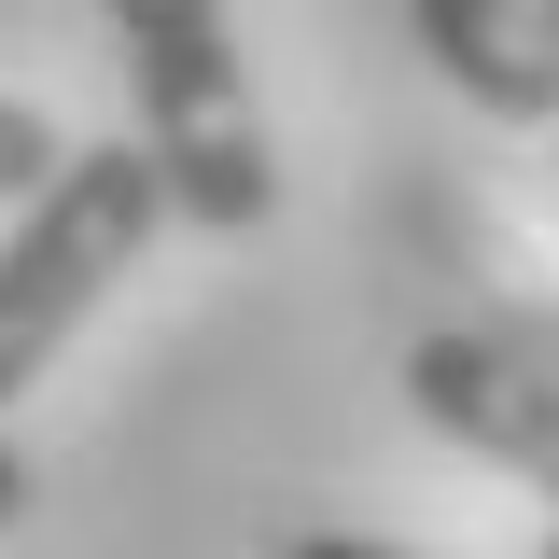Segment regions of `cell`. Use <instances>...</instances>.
I'll use <instances>...</instances> for the list:
<instances>
[{
  "label": "cell",
  "instance_id": "ba28073f",
  "mask_svg": "<svg viewBox=\"0 0 559 559\" xmlns=\"http://www.w3.org/2000/svg\"><path fill=\"white\" fill-rule=\"evenodd\" d=\"M28 489H43V476H28V448H14V433H0V532H14V518H28Z\"/></svg>",
  "mask_w": 559,
  "mask_h": 559
},
{
  "label": "cell",
  "instance_id": "277c9868",
  "mask_svg": "<svg viewBox=\"0 0 559 559\" xmlns=\"http://www.w3.org/2000/svg\"><path fill=\"white\" fill-rule=\"evenodd\" d=\"M406 28L489 127H559V28H546V0H406Z\"/></svg>",
  "mask_w": 559,
  "mask_h": 559
},
{
  "label": "cell",
  "instance_id": "6da1fadb",
  "mask_svg": "<svg viewBox=\"0 0 559 559\" xmlns=\"http://www.w3.org/2000/svg\"><path fill=\"white\" fill-rule=\"evenodd\" d=\"M98 14L127 43V98H140L154 168H168V210L210 224V238H252L280 210V154H266V112H252L224 0H98Z\"/></svg>",
  "mask_w": 559,
  "mask_h": 559
},
{
  "label": "cell",
  "instance_id": "9c48e42d",
  "mask_svg": "<svg viewBox=\"0 0 559 559\" xmlns=\"http://www.w3.org/2000/svg\"><path fill=\"white\" fill-rule=\"evenodd\" d=\"M546 28H559V0H546Z\"/></svg>",
  "mask_w": 559,
  "mask_h": 559
},
{
  "label": "cell",
  "instance_id": "3957f363",
  "mask_svg": "<svg viewBox=\"0 0 559 559\" xmlns=\"http://www.w3.org/2000/svg\"><path fill=\"white\" fill-rule=\"evenodd\" d=\"M406 406L448 448H476V462H503V476H532L559 503V378H532L518 349H489L476 322H448V336L406 349Z\"/></svg>",
  "mask_w": 559,
  "mask_h": 559
},
{
  "label": "cell",
  "instance_id": "8992f818",
  "mask_svg": "<svg viewBox=\"0 0 559 559\" xmlns=\"http://www.w3.org/2000/svg\"><path fill=\"white\" fill-rule=\"evenodd\" d=\"M70 140L43 127V112H28V98H0V197H43V168H57Z\"/></svg>",
  "mask_w": 559,
  "mask_h": 559
},
{
  "label": "cell",
  "instance_id": "7a4b0ae2",
  "mask_svg": "<svg viewBox=\"0 0 559 559\" xmlns=\"http://www.w3.org/2000/svg\"><path fill=\"white\" fill-rule=\"evenodd\" d=\"M154 224H168L154 140H70L43 168V197H14V238H0V406L98 322V294L140 266Z\"/></svg>",
  "mask_w": 559,
  "mask_h": 559
},
{
  "label": "cell",
  "instance_id": "30bf717a",
  "mask_svg": "<svg viewBox=\"0 0 559 559\" xmlns=\"http://www.w3.org/2000/svg\"><path fill=\"white\" fill-rule=\"evenodd\" d=\"M546 559H559V532H546Z\"/></svg>",
  "mask_w": 559,
  "mask_h": 559
},
{
  "label": "cell",
  "instance_id": "5b68a950",
  "mask_svg": "<svg viewBox=\"0 0 559 559\" xmlns=\"http://www.w3.org/2000/svg\"><path fill=\"white\" fill-rule=\"evenodd\" d=\"M476 336H489V349H518L532 378H559V294H532V280L476 266Z\"/></svg>",
  "mask_w": 559,
  "mask_h": 559
},
{
  "label": "cell",
  "instance_id": "52a82bcc",
  "mask_svg": "<svg viewBox=\"0 0 559 559\" xmlns=\"http://www.w3.org/2000/svg\"><path fill=\"white\" fill-rule=\"evenodd\" d=\"M280 559H419V546H392V532H294Z\"/></svg>",
  "mask_w": 559,
  "mask_h": 559
}]
</instances>
